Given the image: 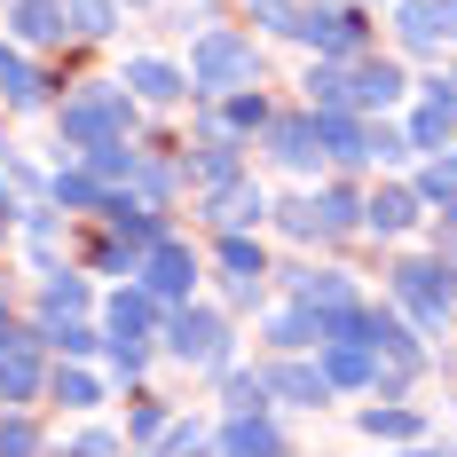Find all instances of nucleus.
Segmentation results:
<instances>
[{
    "label": "nucleus",
    "instance_id": "8",
    "mask_svg": "<svg viewBox=\"0 0 457 457\" xmlns=\"http://www.w3.org/2000/svg\"><path fill=\"white\" fill-rule=\"evenodd\" d=\"M135 276L158 292V300H166V308H182L189 292H197V276H205V261H197V245H189V237H174V228H166V237L142 253V269H135Z\"/></svg>",
    "mask_w": 457,
    "mask_h": 457
},
{
    "label": "nucleus",
    "instance_id": "12",
    "mask_svg": "<svg viewBox=\"0 0 457 457\" xmlns=\"http://www.w3.org/2000/svg\"><path fill=\"white\" fill-rule=\"evenodd\" d=\"M103 331H111V339H142V347H150V331H166V300H158L142 276H127V284L103 300Z\"/></svg>",
    "mask_w": 457,
    "mask_h": 457
},
{
    "label": "nucleus",
    "instance_id": "14",
    "mask_svg": "<svg viewBox=\"0 0 457 457\" xmlns=\"http://www.w3.org/2000/svg\"><path fill=\"white\" fill-rule=\"evenodd\" d=\"M426 221V197H418L411 182H378V189H363V237H411V228Z\"/></svg>",
    "mask_w": 457,
    "mask_h": 457
},
{
    "label": "nucleus",
    "instance_id": "41",
    "mask_svg": "<svg viewBox=\"0 0 457 457\" xmlns=\"http://www.w3.org/2000/svg\"><path fill=\"white\" fill-rule=\"evenodd\" d=\"M434 253L457 269V205H442V221H434Z\"/></svg>",
    "mask_w": 457,
    "mask_h": 457
},
{
    "label": "nucleus",
    "instance_id": "45",
    "mask_svg": "<svg viewBox=\"0 0 457 457\" xmlns=\"http://www.w3.org/2000/svg\"><path fill=\"white\" fill-rule=\"evenodd\" d=\"M386 8H395V0H386Z\"/></svg>",
    "mask_w": 457,
    "mask_h": 457
},
{
    "label": "nucleus",
    "instance_id": "19",
    "mask_svg": "<svg viewBox=\"0 0 457 457\" xmlns=\"http://www.w3.org/2000/svg\"><path fill=\"white\" fill-rule=\"evenodd\" d=\"M261 339H269V355H308V347L323 339V316L292 292L284 308H269V316H261Z\"/></svg>",
    "mask_w": 457,
    "mask_h": 457
},
{
    "label": "nucleus",
    "instance_id": "31",
    "mask_svg": "<svg viewBox=\"0 0 457 457\" xmlns=\"http://www.w3.org/2000/svg\"><path fill=\"white\" fill-rule=\"evenodd\" d=\"M119 16H127V0H63V40L95 47L119 32Z\"/></svg>",
    "mask_w": 457,
    "mask_h": 457
},
{
    "label": "nucleus",
    "instance_id": "30",
    "mask_svg": "<svg viewBox=\"0 0 457 457\" xmlns=\"http://www.w3.org/2000/svg\"><path fill=\"white\" fill-rule=\"evenodd\" d=\"M213 269L221 276H276L269 269V245L253 228H213Z\"/></svg>",
    "mask_w": 457,
    "mask_h": 457
},
{
    "label": "nucleus",
    "instance_id": "44",
    "mask_svg": "<svg viewBox=\"0 0 457 457\" xmlns=\"http://www.w3.org/2000/svg\"><path fill=\"white\" fill-rule=\"evenodd\" d=\"M450 87H457V71H450Z\"/></svg>",
    "mask_w": 457,
    "mask_h": 457
},
{
    "label": "nucleus",
    "instance_id": "39",
    "mask_svg": "<svg viewBox=\"0 0 457 457\" xmlns=\"http://www.w3.org/2000/svg\"><path fill=\"white\" fill-rule=\"evenodd\" d=\"M158 442H166V450H197V442H213V434H205V418H166Z\"/></svg>",
    "mask_w": 457,
    "mask_h": 457
},
{
    "label": "nucleus",
    "instance_id": "26",
    "mask_svg": "<svg viewBox=\"0 0 457 457\" xmlns=\"http://www.w3.org/2000/svg\"><path fill=\"white\" fill-rule=\"evenodd\" d=\"M71 158L87 166L95 182L127 189V182H135V166H142V142H135V135H111V142H87V150H71Z\"/></svg>",
    "mask_w": 457,
    "mask_h": 457
},
{
    "label": "nucleus",
    "instance_id": "36",
    "mask_svg": "<svg viewBox=\"0 0 457 457\" xmlns=\"http://www.w3.org/2000/svg\"><path fill=\"white\" fill-rule=\"evenodd\" d=\"M166 395H135V411H127V442H158L166 434Z\"/></svg>",
    "mask_w": 457,
    "mask_h": 457
},
{
    "label": "nucleus",
    "instance_id": "23",
    "mask_svg": "<svg viewBox=\"0 0 457 457\" xmlns=\"http://www.w3.org/2000/svg\"><path fill=\"white\" fill-rule=\"evenodd\" d=\"M95 308H103V300H95V284L79 269H63V261L40 269V316H95Z\"/></svg>",
    "mask_w": 457,
    "mask_h": 457
},
{
    "label": "nucleus",
    "instance_id": "37",
    "mask_svg": "<svg viewBox=\"0 0 457 457\" xmlns=\"http://www.w3.org/2000/svg\"><path fill=\"white\" fill-rule=\"evenodd\" d=\"M418 150H411V135L403 127H386V119H370V166H411Z\"/></svg>",
    "mask_w": 457,
    "mask_h": 457
},
{
    "label": "nucleus",
    "instance_id": "20",
    "mask_svg": "<svg viewBox=\"0 0 457 457\" xmlns=\"http://www.w3.org/2000/svg\"><path fill=\"white\" fill-rule=\"evenodd\" d=\"M411 150H442V142H457V87L450 79H426V103L411 111Z\"/></svg>",
    "mask_w": 457,
    "mask_h": 457
},
{
    "label": "nucleus",
    "instance_id": "10",
    "mask_svg": "<svg viewBox=\"0 0 457 457\" xmlns=\"http://www.w3.org/2000/svg\"><path fill=\"white\" fill-rule=\"evenodd\" d=\"M457 40V0H395V47L403 55H442Z\"/></svg>",
    "mask_w": 457,
    "mask_h": 457
},
{
    "label": "nucleus",
    "instance_id": "6",
    "mask_svg": "<svg viewBox=\"0 0 457 457\" xmlns=\"http://www.w3.org/2000/svg\"><path fill=\"white\" fill-rule=\"evenodd\" d=\"M363 339L378 347V363H395V370H411V378H426V331H418L395 300H363Z\"/></svg>",
    "mask_w": 457,
    "mask_h": 457
},
{
    "label": "nucleus",
    "instance_id": "32",
    "mask_svg": "<svg viewBox=\"0 0 457 457\" xmlns=\"http://www.w3.org/2000/svg\"><path fill=\"white\" fill-rule=\"evenodd\" d=\"M411 189L426 197V205H457V150H450V142H442V150H418Z\"/></svg>",
    "mask_w": 457,
    "mask_h": 457
},
{
    "label": "nucleus",
    "instance_id": "29",
    "mask_svg": "<svg viewBox=\"0 0 457 457\" xmlns=\"http://www.w3.org/2000/svg\"><path fill=\"white\" fill-rule=\"evenodd\" d=\"M103 197H111V182H95L79 158L47 174V205H63V213H103Z\"/></svg>",
    "mask_w": 457,
    "mask_h": 457
},
{
    "label": "nucleus",
    "instance_id": "21",
    "mask_svg": "<svg viewBox=\"0 0 457 457\" xmlns=\"http://www.w3.org/2000/svg\"><path fill=\"white\" fill-rule=\"evenodd\" d=\"M355 426H363L370 442H426V434H434V426H426V411H411L403 395H378V403H370Z\"/></svg>",
    "mask_w": 457,
    "mask_h": 457
},
{
    "label": "nucleus",
    "instance_id": "34",
    "mask_svg": "<svg viewBox=\"0 0 457 457\" xmlns=\"http://www.w3.org/2000/svg\"><path fill=\"white\" fill-rule=\"evenodd\" d=\"M261 403H269L261 370H237V363H228L221 370V411H261ZM269 411H276V403H269Z\"/></svg>",
    "mask_w": 457,
    "mask_h": 457
},
{
    "label": "nucleus",
    "instance_id": "4",
    "mask_svg": "<svg viewBox=\"0 0 457 457\" xmlns=\"http://www.w3.org/2000/svg\"><path fill=\"white\" fill-rule=\"evenodd\" d=\"M166 355L182 370H213V378H221V370L237 363V316H228V308H205V300L166 308Z\"/></svg>",
    "mask_w": 457,
    "mask_h": 457
},
{
    "label": "nucleus",
    "instance_id": "25",
    "mask_svg": "<svg viewBox=\"0 0 457 457\" xmlns=\"http://www.w3.org/2000/svg\"><path fill=\"white\" fill-rule=\"evenodd\" d=\"M8 40L16 47H55L63 40V0H8Z\"/></svg>",
    "mask_w": 457,
    "mask_h": 457
},
{
    "label": "nucleus",
    "instance_id": "13",
    "mask_svg": "<svg viewBox=\"0 0 457 457\" xmlns=\"http://www.w3.org/2000/svg\"><path fill=\"white\" fill-rule=\"evenodd\" d=\"M316 150L339 166V174H363L370 166V119L355 103H339V111H316Z\"/></svg>",
    "mask_w": 457,
    "mask_h": 457
},
{
    "label": "nucleus",
    "instance_id": "27",
    "mask_svg": "<svg viewBox=\"0 0 457 457\" xmlns=\"http://www.w3.org/2000/svg\"><path fill=\"white\" fill-rule=\"evenodd\" d=\"M300 95H308V111H339V103H355V63L316 55V63L300 71Z\"/></svg>",
    "mask_w": 457,
    "mask_h": 457
},
{
    "label": "nucleus",
    "instance_id": "18",
    "mask_svg": "<svg viewBox=\"0 0 457 457\" xmlns=\"http://www.w3.org/2000/svg\"><path fill=\"white\" fill-rule=\"evenodd\" d=\"M403 95H411V79H403V63H395V55H355V111H363V119H378V111H395V103H403Z\"/></svg>",
    "mask_w": 457,
    "mask_h": 457
},
{
    "label": "nucleus",
    "instance_id": "28",
    "mask_svg": "<svg viewBox=\"0 0 457 457\" xmlns=\"http://www.w3.org/2000/svg\"><path fill=\"white\" fill-rule=\"evenodd\" d=\"M213 442H221V450H284V426L269 418V403H261V411H221Z\"/></svg>",
    "mask_w": 457,
    "mask_h": 457
},
{
    "label": "nucleus",
    "instance_id": "35",
    "mask_svg": "<svg viewBox=\"0 0 457 457\" xmlns=\"http://www.w3.org/2000/svg\"><path fill=\"white\" fill-rule=\"evenodd\" d=\"M276 228L292 237V245H323V221H316V197H284L276 205Z\"/></svg>",
    "mask_w": 457,
    "mask_h": 457
},
{
    "label": "nucleus",
    "instance_id": "17",
    "mask_svg": "<svg viewBox=\"0 0 457 457\" xmlns=\"http://www.w3.org/2000/svg\"><path fill=\"white\" fill-rule=\"evenodd\" d=\"M276 205H269V189L253 182V174H237L228 189H205V228H261Z\"/></svg>",
    "mask_w": 457,
    "mask_h": 457
},
{
    "label": "nucleus",
    "instance_id": "42",
    "mask_svg": "<svg viewBox=\"0 0 457 457\" xmlns=\"http://www.w3.org/2000/svg\"><path fill=\"white\" fill-rule=\"evenodd\" d=\"M127 8H158V0H127Z\"/></svg>",
    "mask_w": 457,
    "mask_h": 457
},
{
    "label": "nucleus",
    "instance_id": "15",
    "mask_svg": "<svg viewBox=\"0 0 457 457\" xmlns=\"http://www.w3.org/2000/svg\"><path fill=\"white\" fill-rule=\"evenodd\" d=\"M119 87L135 95V103H150V111H174V103H189V71L166 63V55H127Z\"/></svg>",
    "mask_w": 457,
    "mask_h": 457
},
{
    "label": "nucleus",
    "instance_id": "33",
    "mask_svg": "<svg viewBox=\"0 0 457 457\" xmlns=\"http://www.w3.org/2000/svg\"><path fill=\"white\" fill-rule=\"evenodd\" d=\"M213 111H221V119H228V127H237V135H245V142H253V135H261V127H269V111H276V103H269V95H261V79H253V87H228L221 103H213Z\"/></svg>",
    "mask_w": 457,
    "mask_h": 457
},
{
    "label": "nucleus",
    "instance_id": "1",
    "mask_svg": "<svg viewBox=\"0 0 457 457\" xmlns=\"http://www.w3.org/2000/svg\"><path fill=\"white\" fill-rule=\"evenodd\" d=\"M182 71H189V103H221L228 87H253L261 79V40L245 24H197Z\"/></svg>",
    "mask_w": 457,
    "mask_h": 457
},
{
    "label": "nucleus",
    "instance_id": "16",
    "mask_svg": "<svg viewBox=\"0 0 457 457\" xmlns=\"http://www.w3.org/2000/svg\"><path fill=\"white\" fill-rule=\"evenodd\" d=\"M0 403H47V347L24 331L0 347Z\"/></svg>",
    "mask_w": 457,
    "mask_h": 457
},
{
    "label": "nucleus",
    "instance_id": "3",
    "mask_svg": "<svg viewBox=\"0 0 457 457\" xmlns=\"http://www.w3.org/2000/svg\"><path fill=\"white\" fill-rule=\"evenodd\" d=\"M142 103L119 79H79V87L55 103V142L63 150H87V142H111V135H135Z\"/></svg>",
    "mask_w": 457,
    "mask_h": 457
},
{
    "label": "nucleus",
    "instance_id": "24",
    "mask_svg": "<svg viewBox=\"0 0 457 457\" xmlns=\"http://www.w3.org/2000/svg\"><path fill=\"white\" fill-rule=\"evenodd\" d=\"M47 403H63V411H103V378H95L79 355H55V363H47Z\"/></svg>",
    "mask_w": 457,
    "mask_h": 457
},
{
    "label": "nucleus",
    "instance_id": "22",
    "mask_svg": "<svg viewBox=\"0 0 457 457\" xmlns=\"http://www.w3.org/2000/svg\"><path fill=\"white\" fill-rule=\"evenodd\" d=\"M308 197H316V221H323V237H355V228H363V189L347 182V174L316 182Z\"/></svg>",
    "mask_w": 457,
    "mask_h": 457
},
{
    "label": "nucleus",
    "instance_id": "7",
    "mask_svg": "<svg viewBox=\"0 0 457 457\" xmlns=\"http://www.w3.org/2000/svg\"><path fill=\"white\" fill-rule=\"evenodd\" d=\"M261 158L269 166H284V174H308L316 182V166H323V150H316V111H269V127H261Z\"/></svg>",
    "mask_w": 457,
    "mask_h": 457
},
{
    "label": "nucleus",
    "instance_id": "43",
    "mask_svg": "<svg viewBox=\"0 0 457 457\" xmlns=\"http://www.w3.org/2000/svg\"><path fill=\"white\" fill-rule=\"evenodd\" d=\"M253 8H269V0H253Z\"/></svg>",
    "mask_w": 457,
    "mask_h": 457
},
{
    "label": "nucleus",
    "instance_id": "11",
    "mask_svg": "<svg viewBox=\"0 0 457 457\" xmlns=\"http://www.w3.org/2000/svg\"><path fill=\"white\" fill-rule=\"evenodd\" d=\"M276 276H284V292H300L316 316H355V308H363V284H355L347 269H308V261H284Z\"/></svg>",
    "mask_w": 457,
    "mask_h": 457
},
{
    "label": "nucleus",
    "instance_id": "5",
    "mask_svg": "<svg viewBox=\"0 0 457 457\" xmlns=\"http://www.w3.org/2000/svg\"><path fill=\"white\" fill-rule=\"evenodd\" d=\"M182 166H189V189L205 197V189H228L237 174H253V158H245V135L228 127L213 103H197V142L182 150Z\"/></svg>",
    "mask_w": 457,
    "mask_h": 457
},
{
    "label": "nucleus",
    "instance_id": "2",
    "mask_svg": "<svg viewBox=\"0 0 457 457\" xmlns=\"http://www.w3.org/2000/svg\"><path fill=\"white\" fill-rule=\"evenodd\" d=\"M386 300H395L426 339H450V331H457V269L442 261V253L395 261V269H386Z\"/></svg>",
    "mask_w": 457,
    "mask_h": 457
},
{
    "label": "nucleus",
    "instance_id": "38",
    "mask_svg": "<svg viewBox=\"0 0 457 457\" xmlns=\"http://www.w3.org/2000/svg\"><path fill=\"white\" fill-rule=\"evenodd\" d=\"M221 308H228V316L269 308V276H221Z\"/></svg>",
    "mask_w": 457,
    "mask_h": 457
},
{
    "label": "nucleus",
    "instance_id": "40",
    "mask_svg": "<svg viewBox=\"0 0 457 457\" xmlns=\"http://www.w3.org/2000/svg\"><path fill=\"white\" fill-rule=\"evenodd\" d=\"M71 442H79V450H127V426H79Z\"/></svg>",
    "mask_w": 457,
    "mask_h": 457
},
{
    "label": "nucleus",
    "instance_id": "9",
    "mask_svg": "<svg viewBox=\"0 0 457 457\" xmlns=\"http://www.w3.org/2000/svg\"><path fill=\"white\" fill-rule=\"evenodd\" d=\"M261 386H269V403L276 411H331V370L323 363H300V355H269L261 363Z\"/></svg>",
    "mask_w": 457,
    "mask_h": 457
}]
</instances>
